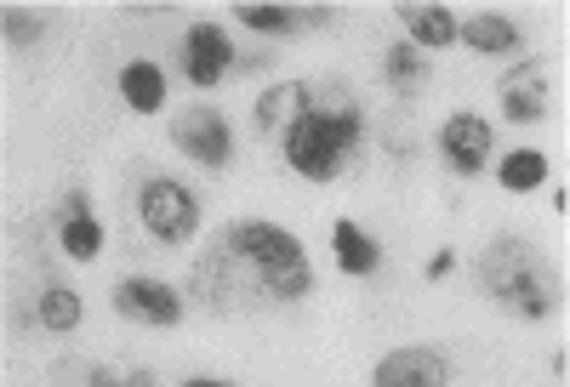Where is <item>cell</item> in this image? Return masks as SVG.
Listing matches in <instances>:
<instances>
[{"label":"cell","instance_id":"9","mask_svg":"<svg viewBox=\"0 0 570 387\" xmlns=\"http://www.w3.org/2000/svg\"><path fill=\"white\" fill-rule=\"evenodd\" d=\"M440 155L456 177H473L491 166V126L480 115H451L445 131H440Z\"/></svg>","mask_w":570,"mask_h":387},{"label":"cell","instance_id":"16","mask_svg":"<svg viewBox=\"0 0 570 387\" xmlns=\"http://www.w3.org/2000/svg\"><path fill=\"white\" fill-rule=\"evenodd\" d=\"M120 97H126V109L155 115V109L166 103V75H160L149 58H137V63H126V69H120Z\"/></svg>","mask_w":570,"mask_h":387},{"label":"cell","instance_id":"13","mask_svg":"<svg viewBox=\"0 0 570 387\" xmlns=\"http://www.w3.org/2000/svg\"><path fill=\"white\" fill-rule=\"evenodd\" d=\"M234 18H240L246 29H257V34H297V29H308V23H331L337 12H325V7H263V0H246V7H234Z\"/></svg>","mask_w":570,"mask_h":387},{"label":"cell","instance_id":"6","mask_svg":"<svg viewBox=\"0 0 570 387\" xmlns=\"http://www.w3.org/2000/svg\"><path fill=\"white\" fill-rule=\"evenodd\" d=\"M371 387H451V359L440 348H428V343L394 348V354L376 359Z\"/></svg>","mask_w":570,"mask_h":387},{"label":"cell","instance_id":"12","mask_svg":"<svg viewBox=\"0 0 570 387\" xmlns=\"http://www.w3.org/2000/svg\"><path fill=\"white\" fill-rule=\"evenodd\" d=\"M394 12H400V23H405L416 52H422V46L434 52V46H451L456 40V12L451 7H434V0H428V7H422V0H400Z\"/></svg>","mask_w":570,"mask_h":387},{"label":"cell","instance_id":"11","mask_svg":"<svg viewBox=\"0 0 570 387\" xmlns=\"http://www.w3.org/2000/svg\"><path fill=\"white\" fill-rule=\"evenodd\" d=\"M58 239H63V251L75 257V262H91L104 251V222L91 217V200L75 188V194H63V211H58Z\"/></svg>","mask_w":570,"mask_h":387},{"label":"cell","instance_id":"19","mask_svg":"<svg viewBox=\"0 0 570 387\" xmlns=\"http://www.w3.org/2000/svg\"><path fill=\"white\" fill-rule=\"evenodd\" d=\"M40 325L46 330H75L80 325V297H75V290L69 285H52V290H40Z\"/></svg>","mask_w":570,"mask_h":387},{"label":"cell","instance_id":"2","mask_svg":"<svg viewBox=\"0 0 570 387\" xmlns=\"http://www.w3.org/2000/svg\"><path fill=\"white\" fill-rule=\"evenodd\" d=\"M285 166L308 182H337L365 149V109L348 80H303L297 109L279 131Z\"/></svg>","mask_w":570,"mask_h":387},{"label":"cell","instance_id":"24","mask_svg":"<svg viewBox=\"0 0 570 387\" xmlns=\"http://www.w3.org/2000/svg\"><path fill=\"white\" fill-rule=\"evenodd\" d=\"M183 387H234V381H212V376H200V381H183Z\"/></svg>","mask_w":570,"mask_h":387},{"label":"cell","instance_id":"4","mask_svg":"<svg viewBox=\"0 0 570 387\" xmlns=\"http://www.w3.org/2000/svg\"><path fill=\"white\" fill-rule=\"evenodd\" d=\"M137 217H142V228H149L155 239L183 246V239H195V228H200V200L177 177H155V182H142V194H137Z\"/></svg>","mask_w":570,"mask_h":387},{"label":"cell","instance_id":"23","mask_svg":"<svg viewBox=\"0 0 570 387\" xmlns=\"http://www.w3.org/2000/svg\"><path fill=\"white\" fill-rule=\"evenodd\" d=\"M451 268H456V257H451V251H434V262H428V279H445Z\"/></svg>","mask_w":570,"mask_h":387},{"label":"cell","instance_id":"14","mask_svg":"<svg viewBox=\"0 0 570 387\" xmlns=\"http://www.w3.org/2000/svg\"><path fill=\"white\" fill-rule=\"evenodd\" d=\"M331 246H337V268L354 274V279H365V274L383 268V246H376V239H371L360 222H348V217H337V228H331Z\"/></svg>","mask_w":570,"mask_h":387},{"label":"cell","instance_id":"10","mask_svg":"<svg viewBox=\"0 0 570 387\" xmlns=\"http://www.w3.org/2000/svg\"><path fill=\"white\" fill-rule=\"evenodd\" d=\"M234 69V40L217 23H195L183 34V75L195 86H217Z\"/></svg>","mask_w":570,"mask_h":387},{"label":"cell","instance_id":"3","mask_svg":"<svg viewBox=\"0 0 570 387\" xmlns=\"http://www.w3.org/2000/svg\"><path fill=\"white\" fill-rule=\"evenodd\" d=\"M480 285L485 297L513 314V319H548L564 297H559V274L548 268V257L531 246V239H513V234H497L485 257H480Z\"/></svg>","mask_w":570,"mask_h":387},{"label":"cell","instance_id":"17","mask_svg":"<svg viewBox=\"0 0 570 387\" xmlns=\"http://www.w3.org/2000/svg\"><path fill=\"white\" fill-rule=\"evenodd\" d=\"M383 75H389V86L400 97H416L428 86V58L416 52L411 40H400V46H389V52H383Z\"/></svg>","mask_w":570,"mask_h":387},{"label":"cell","instance_id":"21","mask_svg":"<svg viewBox=\"0 0 570 387\" xmlns=\"http://www.w3.org/2000/svg\"><path fill=\"white\" fill-rule=\"evenodd\" d=\"M0 23H7V40L12 46H35L40 40V12H29V7H7V12H0Z\"/></svg>","mask_w":570,"mask_h":387},{"label":"cell","instance_id":"15","mask_svg":"<svg viewBox=\"0 0 570 387\" xmlns=\"http://www.w3.org/2000/svg\"><path fill=\"white\" fill-rule=\"evenodd\" d=\"M456 40H468L473 52H485V58H502V52H519V23L502 18V12H480V18L456 23Z\"/></svg>","mask_w":570,"mask_h":387},{"label":"cell","instance_id":"20","mask_svg":"<svg viewBox=\"0 0 570 387\" xmlns=\"http://www.w3.org/2000/svg\"><path fill=\"white\" fill-rule=\"evenodd\" d=\"M292 109H297V86H268L263 97H257V131H285V120H292Z\"/></svg>","mask_w":570,"mask_h":387},{"label":"cell","instance_id":"18","mask_svg":"<svg viewBox=\"0 0 570 387\" xmlns=\"http://www.w3.org/2000/svg\"><path fill=\"white\" fill-rule=\"evenodd\" d=\"M497 182H502L508 194H531V188H542V182H548V155H542V149H513V155L497 166Z\"/></svg>","mask_w":570,"mask_h":387},{"label":"cell","instance_id":"22","mask_svg":"<svg viewBox=\"0 0 570 387\" xmlns=\"http://www.w3.org/2000/svg\"><path fill=\"white\" fill-rule=\"evenodd\" d=\"M91 387H155V370H126L120 376V370H104L98 365V370H91Z\"/></svg>","mask_w":570,"mask_h":387},{"label":"cell","instance_id":"1","mask_svg":"<svg viewBox=\"0 0 570 387\" xmlns=\"http://www.w3.org/2000/svg\"><path fill=\"white\" fill-rule=\"evenodd\" d=\"M314 290V268L297 234H285L274 222H228L206 257L188 268V297L206 314H263L279 302H303Z\"/></svg>","mask_w":570,"mask_h":387},{"label":"cell","instance_id":"8","mask_svg":"<svg viewBox=\"0 0 570 387\" xmlns=\"http://www.w3.org/2000/svg\"><path fill=\"white\" fill-rule=\"evenodd\" d=\"M497 97H502V115L519 120V126H537L548 115V63H519L497 80Z\"/></svg>","mask_w":570,"mask_h":387},{"label":"cell","instance_id":"5","mask_svg":"<svg viewBox=\"0 0 570 387\" xmlns=\"http://www.w3.org/2000/svg\"><path fill=\"white\" fill-rule=\"evenodd\" d=\"M115 308H120V319L149 325V330H171V325H183V297H177L166 279H142V274L120 279V285H115Z\"/></svg>","mask_w":570,"mask_h":387},{"label":"cell","instance_id":"7","mask_svg":"<svg viewBox=\"0 0 570 387\" xmlns=\"http://www.w3.org/2000/svg\"><path fill=\"white\" fill-rule=\"evenodd\" d=\"M171 142L188 155V160H200V166H228L234 155V131L217 109H188L171 120Z\"/></svg>","mask_w":570,"mask_h":387}]
</instances>
